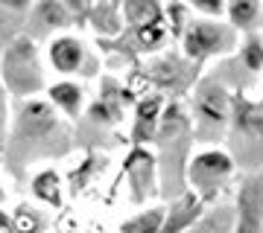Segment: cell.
<instances>
[{
  "instance_id": "9",
  "label": "cell",
  "mask_w": 263,
  "mask_h": 233,
  "mask_svg": "<svg viewBox=\"0 0 263 233\" xmlns=\"http://www.w3.org/2000/svg\"><path fill=\"white\" fill-rule=\"evenodd\" d=\"M152 158L143 149H138L129 158V175H132V186H135V201H143V198L152 193Z\"/></svg>"
},
{
  "instance_id": "17",
  "label": "cell",
  "mask_w": 263,
  "mask_h": 233,
  "mask_svg": "<svg viewBox=\"0 0 263 233\" xmlns=\"http://www.w3.org/2000/svg\"><path fill=\"white\" fill-rule=\"evenodd\" d=\"M88 114H91V120H97V122H117L120 120V102L114 99L111 93H103L100 99H97L91 108H88Z\"/></svg>"
},
{
  "instance_id": "21",
  "label": "cell",
  "mask_w": 263,
  "mask_h": 233,
  "mask_svg": "<svg viewBox=\"0 0 263 233\" xmlns=\"http://www.w3.org/2000/svg\"><path fill=\"white\" fill-rule=\"evenodd\" d=\"M190 6L199 9L202 15H208V18H219V15H226V0H190Z\"/></svg>"
},
{
  "instance_id": "4",
  "label": "cell",
  "mask_w": 263,
  "mask_h": 233,
  "mask_svg": "<svg viewBox=\"0 0 263 233\" xmlns=\"http://www.w3.org/2000/svg\"><path fill=\"white\" fill-rule=\"evenodd\" d=\"M196 117L202 131H211V137L219 134V129L228 120V108H231V96L226 93V88L216 82H205L196 91Z\"/></svg>"
},
{
  "instance_id": "15",
  "label": "cell",
  "mask_w": 263,
  "mask_h": 233,
  "mask_svg": "<svg viewBox=\"0 0 263 233\" xmlns=\"http://www.w3.org/2000/svg\"><path fill=\"white\" fill-rule=\"evenodd\" d=\"M167 35H170L167 18L152 20V24H143V27L135 29V38H138V44H141L143 50H158V47H164Z\"/></svg>"
},
{
  "instance_id": "11",
  "label": "cell",
  "mask_w": 263,
  "mask_h": 233,
  "mask_svg": "<svg viewBox=\"0 0 263 233\" xmlns=\"http://www.w3.org/2000/svg\"><path fill=\"white\" fill-rule=\"evenodd\" d=\"M32 193L47 207H62V178H59L56 169H41L32 178Z\"/></svg>"
},
{
  "instance_id": "12",
  "label": "cell",
  "mask_w": 263,
  "mask_h": 233,
  "mask_svg": "<svg viewBox=\"0 0 263 233\" xmlns=\"http://www.w3.org/2000/svg\"><path fill=\"white\" fill-rule=\"evenodd\" d=\"M32 20L38 27H47V29H59L70 20V12L62 0H38L35 9H32Z\"/></svg>"
},
{
  "instance_id": "8",
  "label": "cell",
  "mask_w": 263,
  "mask_h": 233,
  "mask_svg": "<svg viewBox=\"0 0 263 233\" xmlns=\"http://www.w3.org/2000/svg\"><path fill=\"white\" fill-rule=\"evenodd\" d=\"M47 96H50V102H53V108L62 111V114H67V117H76V114L82 111V102H85L82 84L70 82V79L56 82V84H47Z\"/></svg>"
},
{
  "instance_id": "24",
  "label": "cell",
  "mask_w": 263,
  "mask_h": 233,
  "mask_svg": "<svg viewBox=\"0 0 263 233\" xmlns=\"http://www.w3.org/2000/svg\"><path fill=\"white\" fill-rule=\"evenodd\" d=\"M0 6H6L12 12H27L32 6V0H0Z\"/></svg>"
},
{
  "instance_id": "16",
  "label": "cell",
  "mask_w": 263,
  "mask_h": 233,
  "mask_svg": "<svg viewBox=\"0 0 263 233\" xmlns=\"http://www.w3.org/2000/svg\"><path fill=\"white\" fill-rule=\"evenodd\" d=\"M12 227H15V233H41L44 219H41V213H38L35 207L18 204L15 213H12Z\"/></svg>"
},
{
  "instance_id": "5",
  "label": "cell",
  "mask_w": 263,
  "mask_h": 233,
  "mask_svg": "<svg viewBox=\"0 0 263 233\" xmlns=\"http://www.w3.org/2000/svg\"><path fill=\"white\" fill-rule=\"evenodd\" d=\"M47 58L50 67L62 76H73V73H91L88 67H97V61H91L85 44L76 35H59L50 41L47 47Z\"/></svg>"
},
{
  "instance_id": "18",
  "label": "cell",
  "mask_w": 263,
  "mask_h": 233,
  "mask_svg": "<svg viewBox=\"0 0 263 233\" xmlns=\"http://www.w3.org/2000/svg\"><path fill=\"white\" fill-rule=\"evenodd\" d=\"M161 222H164V213L161 210H149V213H141L135 219H129L120 227V233H158Z\"/></svg>"
},
{
  "instance_id": "2",
  "label": "cell",
  "mask_w": 263,
  "mask_h": 233,
  "mask_svg": "<svg viewBox=\"0 0 263 233\" xmlns=\"http://www.w3.org/2000/svg\"><path fill=\"white\" fill-rule=\"evenodd\" d=\"M181 47H184V56L193 61H205V58L231 53L237 47V27L222 24L216 18L190 20L184 35H181Z\"/></svg>"
},
{
  "instance_id": "20",
  "label": "cell",
  "mask_w": 263,
  "mask_h": 233,
  "mask_svg": "<svg viewBox=\"0 0 263 233\" xmlns=\"http://www.w3.org/2000/svg\"><path fill=\"white\" fill-rule=\"evenodd\" d=\"M243 61H246V67H249V70H260V67H263V41H260V38L252 35L249 41H246Z\"/></svg>"
},
{
  "instance_id": "6",
  "label": "cell",
  "mask_w": 263,
  "mask_h": 233,
  "mask_svg": "<svg viewBox=\"0 0 263 233\" xmlns=\"http://www.w3.org/2000/svg\"><path fill=\"white\" fill-rule=\"evenodd\" d=\"M59 117L53 102H41V99H27L18 111V134L27 140H44L50 131H56Z\"/></svg>"
},
{
  "instance_id": "23",
  "label": "cell",
  "mask_w": 263,
  "mask_h": 233,
  "mask_svg": "<svg viewBox=\"0 0 263 233\" xmlns=\"http://www.w3.org/2000/svg\"><path fill=\"white\" fill-rule=\"evenodd\" d=\"M62 3L67 6V12H70V15H88V12L94 9L97 0H62Z\"/></svg>"
},
{
  "instance_id": "3",
  "label": "cell",
  "mask_w": 263,
  "mask_h": 233,
  "mask_svg": "<svg viewBox=\"0 0 263 233\" xmlns=\"http://www.w3.org/2000/svg\"><path fill=\"white\" fill-rule=\"evenodd\" d=\"M231 172H234V160L228 158L226 152L205 149V152H199L196 158L190 160L187 178H190V184L196 186L205 198H214L216 193L222 189V184L231 178Z\"/></svg>"
},
{
  "instance_id": "26",
  "label": "cell",
  "mask_w": 263,
  "mask_h": 233,
  "mask_svg": "<svg viewBox=\"0 0 263 233\" xmlns=\"http://www.w3.org/2000/svg\"><path fill=\"white\" fill-rule=\"evenodd\" d=\"M3 201H6V193H3V184H0V204H3Z\"/></svg>"
},
{
  "instance_id": "19",
  "label": "cell",
  "mask_w": 263,
  "mask_h": 233,
  "mask_svg": "<svg viewBox=\"0 0 263 233\" xmlns=\"http://www.w3.org/2000/svg\"><path fill=\"white\" fill-rule=\"evenodd\" d=\"M164 18H167L170 24V32L173 35H184V29H187V6L184 3H179V0H173L167 9H164Z\"/></svg>"
},
{
  "instance_id": "13",
  "label": "cell",
  "mask_w": 263,
  "mask_h": 233,
  "mask_svg": "<svg viewBox=\"0 0 263 233\" xmlns=\"http://www.w3.org/2000/svg\"><path fill=\"white\" fill-rule=\"evenodd\" d=\"M91 15V24L100 35H114L120 32V15H117V3L114 0H97L94 9L88 12Z\"/></svg>"
},
{
  "instance_id": "7",
  "label": "cell",
  "mask_w": 263,
  "mask_h": 233,
  "mask_svg": "<svg viewBox=\"0 0 263 233\" xmlns=\"http://www.w3.org/2000/svg\"><path fill=\"white\" fill-rule=\"evenodd\" d=\"M161 108H164V99H161V96H146V99L138 102V111H135V131H132V137H135L138 146L146 143V140H152V134L158 131Z\"/></svg>"
},
{
  "instance_id": "14",
  "label": "cell",
  "mask_w": 263,
  "mask_h": 233,
  "mask_svg": "<svg viewBox=\"0 0 263 233\" xmlns=\"http://www.w3.org/2000/svg\"><path fill=\"white\" fill-rule=\"evenodd\" d=\"M226 15L237 29L252 27L260 15V0H226Z\"/></svg>"
},
{
  "instance_id": "22",
  "label": "cell",
  "mask_w": 263,
  "mask_h": 233,
  "mask_svg": "<svg viewBox=\"0 0 263 233\" xmlns=\"http://www.w3.org/2000/svg\"><path fill=\"white\" fill-rule=\"evenodd\" d=\"M6 96H9V91L0 82V149L6 143V131H9V99Z\"/></svg>"
},
{
  "instance_id": "10",
  "label": "cell",
  "mask_w": 263,
  "mask_h": 233,
  "mask_svg": "<svg viewBox=\"0 0 263 233\" xmlns=\"http://www.w3.org/2000/svg\"><path fill=\"white\" fill-rule=\"evenodd\" d=\"M164 18V3L161 0H123V20L138 29L143 24Z\"/></svg>"
},
{
  "instance_id": "1",
  "label": "cell",
  "mask_w": 263,
  "mask_h": 233,
  "mask_svg": "<svg viewBox=\"0 0 263 233\" xmlns=\"http://www.w3.org/2000/svg\"><path fill=\"white\" fill-rule=\"evenodd\" d=\"M0 82L21 99H32L47 88V73L41 65L38 44L29 35H15L0 56Z\"/></svg>"
},
{
  "instance_id": "25",
  "label": "cell",
  "mask_w": 263,
  "mask_h": 233,
  "mask_svg": "<svg viewBox=\"0 0 263 233\" xmlns=\"http://www.w3.org/2000/svg\"><path fill=\"white\" fill-rule=\"evenodd\" d=\"M0 233H15V227H12V216L3 213V210H0Z\"/></svg>"
}]
</instances>
